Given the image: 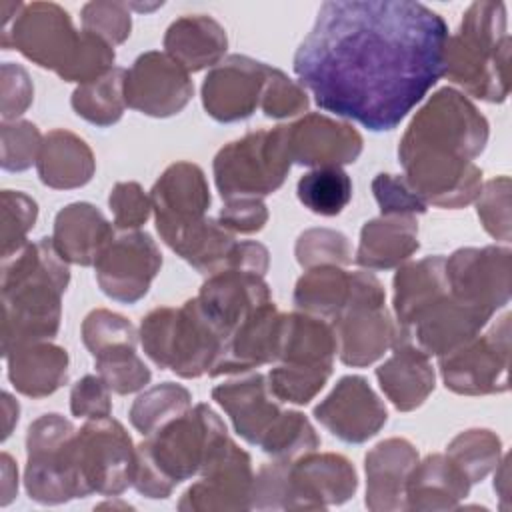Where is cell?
Here are the masks:
<instances>
[{"label":"cell","mask_w":512,"mask_h":512,"mask_svg":"<svg viewBox=\"0 0 512 512\" xmlns=\"http://www.w3.org/2000/svg\"><path fill=\"white\" fill-rule=\"evenodd\" d=\"M308 104L310 100L304 86L288 78L282 70L270 66L262 102H260V110L264 112V116L276 118V120L298 116L308 110Z\"/></svg>","instance_id":"obj_50"},{"label":"cell","mask_w":512,"mask_h":512,"mask_svg":"<svg viewBox=\"0 0 512 512\" xmlns=\"http://www.w3.org/2000/svg\"><path fill=\"white\" fill-rule=\"evenodd\" d=\"M510 258L506 246L460 248L446 258L450 294L488 316L510 302Z\"/></svg>","instance_id":"obj_13"},{"label":"cell","mask_w":512,"mask_h":512,"mask_svg":"<svg viewBox=\"0 0 512 512\" xmlns=\"http://www.w3.org/2000/svg\"><path fill=\"white\" fill-rule=\"evenodd\" d=\"M296 194L310 212L336 216L352 200V180L340 166L312 168L298 180Z\"/></svg>","instance_id":"obj_40"},{"label":"cell","mask_w":512,"mask_h":512,"mask_svg":"<svg viewBox=\"0 0 512 512\" xmlns=\"http://www.w3.org/2000/svg\"><path fill=\"white\" fill-rule=\"evenodd\" d=\"M446 456L466 474L470 484L484 480L500 462L502 442L486 428H470L454 436Z\"/></svg>","instance_id":"obj_41"},{"label":"cell","mask_w":512,"mask_h":512,"mask_svg":"<svg viewBox=\"0 0 512 512\" xmlns=\"http://www.w3.org/2000/svg\"><path fill=\"white\" fill-rule=\"evenodd\" d=\"M270 66L250 56L230 54L206 74L202 104L218 122L250 118L260 108Z\"/></svg>","instance_id":"obj_16"},{"label":"cell","mask_w":512,"mask_h":512,"mask_svg":"<svg viewBox=\"0 0 512 512\" xmlns=\"http://www.w3.org/2000/svg\"><path fill=\"white\" fill-rule=\"evenodd\" d=\"M274 460H296L320 446L310 420L296 410H282L258 444Z\"/></svg>","instance_id":"obj_42"},{"label":"cell","mask_w":512,"mask_h":512,"mask_svg":"<svg viewBox=\"0 0 512 512\" xmlns=\"http://www.w3.org/2000/svg\"><path fill=\"white\" fill-rule=\"evenodd\" d=\"M2 414H4V434H2V438H8L14 422H18V402L8 392L2 394Z\"/></svg>","instance_id":"obj_59"},{"label":"cell","mask_w":512,"mask_h":512,"mask_svg":"<svg viewBox=\"0 0 512 512\" xmlns=\"http://www.w3.org/2000/svg\"><path fill=\"white\" fill-rule=\"evenodd\" d=\"M332 368L280 362L266 376L268 388L278 402L308 404L330 378Z\"/></svg>","instance_id":"obj_44"},{"label":"cell","mask_w":512,"mask_h":512,"mask_svg":"<svg viewBox=\"0 0 512 512\" xmlns=\"http://www.w3.org/2000/svg\"><path fill=\"white\" fill-rule=\"evenodd\" d=\"M156 230H170L206 216L210 190L200 166L174 162L154 182L150 190Z\"/></svg>","instance_id":"obj_23"},{"label":"cell","mask_w":512,"mask_h":512,"mask_svg":"<svg viewBox=\"0 0 512 512\" xmlns=\"http://www.w3.org/2000/svg\"><path fill=\"white\" fill-rule=\"evenodd\" d=\"M0 460H2V478H4L0 504L6 506L14 498L16 490H18V482H14V480H18V470L14 468V462H12V458L8 454H2Z\"/></svg>","instance_id":"obj_58"},{"label":"cell","mask_w":512,"mask_h":512,"mask_svg":"<svg viewBox=\"0 0 512 512\" xmlns=\"http://www.w3.org/2000/svg\"><path fill=\"white\" fill-rule=\"evenodd\" d=\"M160 266V248L152 236L140 230H122L94 262L100 290L124 304H134L146 296Z\"/></svg>","instance_id":"obj_14"},{"label":"cell","mask_w":512,"mask_h":512,"mask_svg":"<svg viewBox=\"0 0 512 512\" xmlns=\"http://www.w3.org/2000/svg\"><path fill=\"white\" fill-rule=\"evenodd\" d=\"M418 450L406 438H386L366 454V506L372 512L406 510V484Z\"/></svg>","instance_id":"obj_24"},{"label":"cell","mask_w":512,"mask_h":512,"mask_svg":"<svg viewBox=\"0 0 512 512\" xmlns=\"http://www.w3.org/2000/svg\"><path fill=\"white\" fill-rule=\"evenodd\" d=\"M296 260L302 268L314 266H346L352 260V248L348 238L332 228H310L302 232L294 246Z\"/></svg>","instance_id":"obj_46"},{"label":"cell","mask_w":512,"mask_h":512,"mask_svg":"<svg viewBox=\"0 0 512 512\" xmlns=\"http://www.w3.org/2000/svg\"><path fill=\"white\" fill-rule=\"evenodd\" d=\"M76 432L60 414H44L30 424L24 486L32 500L62 504L88 496L78 470Z\"/></svg>","instance_id":"obj_8"},{"label":"cell","mask_w":512,"mask_h":512,"mask_svg":"<svg viewBox=\"0 0 512 512\" xmlns=\"http://www.w3.org/2000/svg\"><path fill=\"white\" fill-rule=\"evenodd\" d=\"M36 170L48 188L72 190L88 184L96 170L90 146L70 130L56 128L42 138Z\"/></svg>","instance_id":"obj_32"},{"label":"cell","mask_w":512,"mask_h":512,"mask_svg":"<svg viewBox=\"0 0 512 512\" xmlns=\"http://www.w3.org/2000/svg\"><path fill=\"white\" fill-rule=\"evenodd\" d=\"M314 418L342 442L362 444L380 432L388 412L366 378L342 376L314 408Z\"/></svg>","instance_id":"obj_17"},{"label":"cell","mask_w":512,"mask_h":512,"mask_svg":"<svg viewBox=\"0 0 512 512\" xmlns=\"http://www.w3.org/2000/svg\"><path fill=\"white\" fill-rule=\"evenodd\" d=\"M510 36L502 2H472L458 30L448 36L444 76L466 94L500 104L510 92Z\"/></svg>","instance_id":"obj_5"},{"label":"cell","mask_w":512,"mask_h":512,"mask_svg":"<svg viewBox=\"0 0 512 512\" xmlns=\"http://www.w3.org/2000/svg\"><path fill=\"white\" fill-rule=\"evenodd\" d=\"M222 330L202 310L198 298L186 300L176 314L170 370L180 378H198L216 362L224 346Z\"/></svg>","instance_id":"obj_25"},{"label":"cell","mask_w":512,"mask_h":512,"mask_svg":"<svg viewBox=\"0 0 512 512\" xmlns=\"http://www.w3.org/2000/svg\"><path fill=\"white\" fill-rule=\"evenodd\" d=\"M444 18L412 0L324 2L294 54L316 104L372 132L394 130L444 76Z\"/></svg>","instance_id":"obj_1"},{"label":"cell","mask_w":512,"mask_h":512,"mask_svg":"<svg viewBox=\"0 0 512 512\" xmlns=\"http://www.w3.org/2000/svg\"><path fill=\"white\" fill-rule=\"evenodd\" d=\"M76 458L86 494L118 496L134 482L136 448L112 416L94 418L76 432Z\"/></svg>","instance_id":"obj_12"},{"label":"cell","mask_w":512,"mask_h":512,"mask_svg":"<svg viewBox=\"0 0 512 512\" xmlns=\"http://www.w3.org/2000/svg\"><path fill=\"white\" fill-rule=\"evenodd\" d=\"M292 166L288 124L248 132L214 156V182L222 200L262 198L278 190Z\"/></svg>","instance_id":"obj_7"},{"label":"cell","mask_w":512,"mask_h":512,"mask_svg":"<svg viewBox=\"0 0 512 512\" xmlns=\"http://www.w3.org/2000/svg\"><path fill=\"white\" fill-rule=\"evenodd\" d=\"M180 258L202 274H216L230 266L236 246L234 234L226 230L218 218H200L196 222L158 232Z\"/></svg>","instance_id":"obj_33"},{"label":"cell","mask_w":512,"mask_h":512,"mask_svg":"<svg viewBox=\"0 0 512 512\" xmlns=\"http://www.w3.org/2000/svg\"><path fill=\"white\" fill-rule=\"evenodd\" d=\"M254 472L250 456L232 440L204 468L200 480L194 482L180 498V510H248L252 508Z\"/></svg>","instance_id":"obj_18"},{"label":"cell","mask_w":512,"mask_h":512,"mask_svg":"<svg viewBox=\"0 0 512 512\" xmlns=\"http://www.w3.org/2000/svg\"><path fill=\"white\" fill-rule=\"evenodd\" d=\"M70 412L76 418H106L112 414L110 388L96 374L82 376L70 390Z\"/></svg>","instance_id":"obj_56"},{"label":"cell","mask_w":512,"mask_h":512,"mask_svg":"<svg viewBox=\"0 0 512 512\" xmlns=\"http://www.w3.org/2000/svg\"><path fill=\"white\" fill-rule=\"evenodd\" d=\"M192 94L194 84L190 74L166 52H144L126 70V106L146 116H174L190 102Z\"/></svg>","instance_id":"obj_15"},{"label":"cell","mask_w":512,"mask_h":512,"mask_svg":"<svg viewBox=\"0 0 512 512\" xmlns=\"http://www.w3.org/2000/svg\"><path fill=\"white\" fill-rule=\"evenodd\" d=\"M2 168L22 172L36 164L42 146L40 130L28 120L2 122Z\"/></svg>","instance_id":"obj_51"},{"label":"cell","mask_w":512,"mask_h":512,"mask_svg":"<svg viewBox=\"0 0 512 512\" xmlns=\"http://www.w3.org/2000/svg\"><path fill=\"white\" fill-rule=\"evenodd\" d=\"M0 212H2V228H0V240L2 258L12 256L22 246L28 244L26 234L34 228L38 206L36 202L20 192V190H2L0 194Z\"/></svg>","instance_id":"obj_45"},{"label":"cell","mask_w":512,"mask_h":512,"mask_svg":"<svg viewBox=\"0 0 512 512\" xmlns=\"http://www.w3.org/2000/svg\"><path fill=\"white\" fill-rule=\"evenodd\" d=\"M82 342L88 352L96 356L116 344L136 346L138 334L128 318L106 308H96L82 322Z\"/></svg>","instance_id":"obj_48"},{"label":"cell","mask_w":512,"mask_h":512,"mask_svg":"<svg viewBox=\"0 0 512 512\" xmlns=\"http://www.w3.org/2000/svg\"><path fill=\"white\" fill-rule=\"evenodd\" d=\"M350 296V272L342 266L308 268L294 286V304L300 312L334 320Z\"/></svg>","instance_id":"obj_37"},{"label":"cell","mask_w":512,"mask_h":512,"mask_svg":"<svg viewBox=\"0 0 512 512\" xmlns=\"http://www.w3.org/2000/svg\"><path fill=\"white\" fill-rule=\"evenodd\" d=\"M358 488L356 470L340 454L308 452L296 460H274L254 474L252 508L324 510L344 504Z\"/></svg>","instance_id":"obj_6"},{"label":"cell","mask_w":512,"mask_h":512,"mask_svg":"<svg viewBox=\"0 0 512 512\" xmlns=\"http://www.w3.org/2000/svg\"><path fill=\"white\" fill-rule=\"evenodd\" d=\"M476 202L478 218L484 230L502 242H510L512 222H510V178L498 176L482 184Z\"/></svg>","instance_id":"obj_47"},{"label":"cell","mask_w":512,"mask_h":512,"mask_svg":"<svg viewBox=\"0 0 512 512\" xmlns=\"http://www.w3.org/2000/svg\"><path fill=\"white\" fill-rule=\"evenodd\" d=\"M196 298L208 318L222 330L224 338L250 312L272 300L264 276L238 268L210 274Z\"/></svg>","instance_id":"obj_22"},{"label":"cell","mask_w":512,"mask_h":512,"mask_svg":"<svg viewBox=\"0 0 512 512\" xmlns=\"http://www.w3.org/2000/svg\"><path fill=\"white\" fill-rule=\"evenodd\" d=\"M114 236L112 224L88 202H72L54 218L52 242L66 262L78 266H94Z\"/></svg>","instance_id":"obj_27"},{"label":"cell","mask_w":512,"mask_h":512,"mask_svg":"<svg viewBox=\"0 0 512 512\" xmlns=\"http://www.w3.org/2000/svg\"><path fill=\"white\" fill-rule=\"evenodd\" d=\"M82 30L102 38L110 46L122 44L130 36L132 18L126 2L94 0L82 6Z\"/></svg>","instance_id":"obj_49"},{"label":"cell","mask_w":512,"mask_h":512,"mask_svg":"<svg viewBox=\"0 0 512 512\" xmlns=\"http://www.w3.org/2000/svg\"><path fill=\"white\" fill-rule=\"evenodd\" d=\"M288 144L292 164L310 168L352 164L362 152L356 128L316 112L288 124Z\"/></svg>","instance_id":"obj_21"},{"label":"cell","mask_w":512,"mask_h":512,"mask_svg":"<svg viewBox=\"0 0 512 512\" xmlns=\"http://www.w3.org/2000/svg\"><path fill=\"white\" fill-rule=\"evenodd\" d=\"M488 142V120L458 90L440 88L408 124L398 158L412 190L438 208H464L482 188L474 158Z\"/></svg>","instance_id":"obj_2"},{"label":"cell","mask_w":512,"mask_h":512,"mask_svg":"<svg viewBox=\"0 0 512 512\" xmlns=\"http://www.w3.org/2000/svg\"><path fill=\"white\" fill-rule=\"evenodd\" d=\"M218 222L232 234H252L264 228L268 210L262 198H232L224 200V206L218 212Z\"/></svg>","instance_id":"obj_57"},{"label":"cell","mask_w":512,"mask_h":512,"mask_svg":"<svg viewBox=\"0 0 512 512\" xmlns=\"http://www.w3.org/2000/svg\"><path fill=\"white\" fill-rule=\"evenodd\" d=\"M68 282V262L58 254L52 238L28 242L12 256L2 258L4 358L18 346L56 336Z\"/></svg>","instance_id":"obj_3"},{"label":"cell","mask_w":512,"mask_h":512,"mask_svg":"<svg viewBox=\"0 0 512 512\" xmlns=\"http://www.w3.org/2000/svg\"><path fill=\"white\" fill-rule=\"evenodd\" d=\"M96 374L114 394H132L142 390L150 378V368L136 354L132 344H116L94 356Z\"/></svg>","instance_id":"obj_43"},{"label":"cell","mask_w":512,"mask_h":512,"mask_svg":"<svg viewBox=\"0 0 512 512\" xmlns=\"http://www.w3.org/2000/svg\"><path fill=\"white\" fill-rule=\"evenodd\" d=\"M448 292L446 258L426 256L416 262H404L394 274V314L396 326L408 328L414 318Z\"/></svg>","instance_id":"obj_35"},{"label":"cell","mask_w":512,"mask_h":512,"mask_svg":"<svg viewBox=\"0 0 512 512\" xmlns=\"http://www.w3.org/2000/svg\"><path fill=\"white\" fill-rule=\"evenodd\" d=\"M0 96H2V122H12L32 104L34 88L28 72L14 62H4L0 70Z\"/></svg>","instance_id":"obj_55"},{"label":"cell","mask_w":512,"mask_h":512,"mask_svg":"<svg viewBox=\"0 0 512 512\" xmlns=\"http://www.w3.org/2000/svg\"><path fill=\"white\" fill-rule=\"evenodd\" d=\"M178 308L160 306L148 312L140 324V342L146 356L162 370L170 368V346Z\"/></svg>","instance_id":"obj_52"},{"label":"cell","mask_w":512,"mask_h":512,"mask_svg":"<svg viewBox=\"0 0 512 512\" xmlns=\"http://www.w3.org/2000/svg\"><path fill=\"white\" fill-rule=\"evenodd\" d=\"M466 474L446 456L418 460L406 484V510H454L470 492Z\"/></svg>","instance_id":"obj_31"},{"label":"cell","mask_w":512,"mask_h":512,"mask_svg":"<svg viewBox=\"0 0 512 512\" xmlns=\"http://www.w3.org/2000/svg\"><path fill=\"white\" fill-rule=\"evenodd\" d=\"M332 326L346 366L364 368L392 348L396 320L386 310L384 288L372 272H350V296Z\"/></svg>","instance_id":"obj_9"},{"label":"cell","mask_w":512,"mask_h":512,"mask_svg":"<svg viewBox=\"0 0 512 512\" xmlns=\"http://www.w3.org/2000/svg\"><path fill=\"white\" fill-rule=\"evenodd\" d=\"M490 318L492 316L456 300L448 290L442 298L420 312L408 328L396 326L394 342H412L424 354L440 358L480 334Z\"/></svg>","instance_id":"obj_19"},{"label":"cell","mask_w":512,"mask_h":512,"mask_svg":"<svg viewBox=\"0 0 512 512\" xmlns=\"http://www.w3.org/2000/svg\"><path fill=\"white\" fill-rule=\"evenodd\" d=\"M80 44L82 32L72 26L70 14L54 2L22 4L16 18L2 28V48H16L60 78L72 66Z\"/></svg>","instance_id":"obj_10"},{"label":"cell","mask_w":512,"mask_h":512,"mask_svg":"<svg viewBox=\"0 0 512 512\" xmlns=\"http://www.w3.org/2000/svg\"><path fill=\"white\" fill-rule=\"evenodd\" d=\"M372 192L380 206L382 216H416L424 214L428 208V204L412 190L404 174H378L372 180Z\"/></svg>","instance_id":"obj_53"},{"label":"cell","mask_w":512,"mask_h":512,"mask_svg":"<svg viewBox=\"0 0 512 512\" xmlns=\"http://www.w3.org/2000/svg\"><path fill=\"white\" fill-rule=\"evenodd\" d=\"M124 78L126 70L114 66L98 80L78 86L70 98L74 112L100 128L116 124L126 108Z\"/></svg>","instance_id":"obj_38"},{"label":"cell","mask_w":512,"mask_h":512,"mask_svg":"<svg viewBox=\"0 0 512 512\" xmlns=\"http://www.w3.org/2000/svg\"><path fill=\"white\" fill-rule=\"evenodd\" d=\"M418 246L416 216H378L362 226L354 260L366 270H390L408 262Z\"/></svg>","instance_id":"obj_30"},{"label":"cell","mask_w":512,"mask_h":512,"mask_svg":"<svg viewBox=\"0 0 512 512\" xmlns=\"http://www.w3.org/2000/svg\"><path fill=\"white\" fill-rule=\"evenodd\" d=\"M212 398L230 416L234 430L256 446L282 412L264 374L218 384L212 388Z\"/></svg>","instance_id":"obj_26"},{"label":"cell","mask_w":512,"mask_h":512,"mask_svg":"<svg viewBox=\"0 0 512 512\" xmlns=\"http://www.w3.org/2000/svg\"><path fill=\"white\" fill-rule=\"evenodd\" d=\"M376 378L386 398L400 412L422 406L436 382L430 356L406 340L394 342L392 356L376 368Z\"/></svg>","instance_id":"obj_28"},{"label":"cell","mask_w":512,"mask_h":512,"mask_svg":"<svg viewBox=\"0 0 512 512\" xmlns=\"http://www.w3.org/2000/svg\"><path fill=\"white\" fill-rule=\"evenodd\" d=\"M228 48L226 30L208 14H186L176 18L164 34V52L188 74L214 68L224 60Z\"/></svg>","instance_id":"obj_29"},{"label":"cell","mask_w":512,"mask_h":512,"mask_svg":"<svg viewBox=\"0 0 512 512\" xmlns=\"http://www.w3.org/2000/svg\"><path fill=\"white\" fill-rule=\"evenodd\" d=\"M284 314L270 300L250 312L224 340V346L208 370V376L248 372L278 362Z\"/></svg>","instance_id":"obj_20"},{"label":"cell","mask_w":512,"mask_h":512,"mask_svg":"<svg viewBox=\"0 0 512 512\" xmlns=\"http://www.w3.org/2000/svg\"><path fill=\"white\" fill-rule=\"evenodd\" d=\"M6 362L12 386L30 398L50 396L68 380V352L48 340L14 348Z\"/></svg>","instance_id":"obj_34"},{"label":"cell","mask_w":512,"mask_h":512,"mask_svg":"<svg viewBox=\"0 0 512 512\" xmlns=\"http://www.w3.org/2000/svg\"><path fill=\"white\" fill-rule=\"evenodd\" d=\"M192 408V394L174 382H162L142 392L130 406V422L142 434L150 436L170 420Z\"/></svg>","instance_id":"obj_39"},{"label":"cell","mask_w":512,"mask_h":512,"mask_svg":"<svg viewBox=\"0 0 512 512\" xmlns=\"http://www.w3.org/2000/svg\"><path fill=\"white\" fill-rule=\"evenodd\" d=\"M448 390L462 396L502 394L510 368V314H504L486 334H476L456 350L438 358Z\"/></svg>","instance_id":"obj_11"},{"label":"cell","mask_w":512,"mask_h":512,"mask_svg":"<svg viewBox=\"0 0 512 512\" xmlns=\"http://www.w3.org/2000/svg\"><path fill=\"white\" fill-rule=\"evenodd\" d=\"M338 338L330 320L306 312L284 314L278 362L332 368Z\"/></svg>","instance_id":"obj_36"},{"label":"cell","mask_w":512,"mask_h":512,"mask_svg":"<svg viewBox=\"0 0 512 512\" xmlns=\"http://www.w3.org/2000/svg\"><path fill=\"white\" fill-rule=\"evenodd\" d=\"M108 206L114 216V226L120 230H138L152 214L150 194H146L138 182L114 184Z\"/></svg>","instance_id":"obj_54"},{"label":"cell","mask_w":512,"mask_h":512,"mask_svg":"<svg viewBox=\"0 0 512 512\" xmlns=\"http://www.w3.org/2000/svg\"><path fill=\"white\" fill-rule=\"evenodd\" d=\"M228 442L218 414L206 404H196L136 446L132 486L146 498H166L176 484L202 474Z\"/></svg>","instance_id":"obj_4"}]
</instances>
